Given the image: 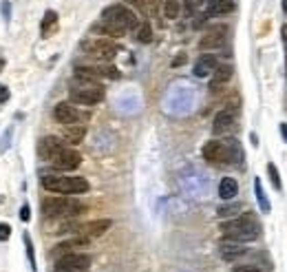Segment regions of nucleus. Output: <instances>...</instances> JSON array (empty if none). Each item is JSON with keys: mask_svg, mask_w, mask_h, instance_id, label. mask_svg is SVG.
I'll return each instance as SVG.
<instances>
[{"mask_svg": "<svg viewBox=\"0 0 287 272\" xmlns=\"http://www.w3.org/2000/svg\"><path fill=\"white\" fill-rule=\"evenodd\" d=\"M239 195V184L234 177H223L221 182H219V197L223 199V202H230V199H234Z\"/></svg>", "mask_w": 287, "mask_h": 272, "instance_id": "obj_21", "label": "nucleus"}, {"mask_svg": "<svg viewBox=\"0 0 287 272\" xmlns=\"http://www.w3.org/2000/svg\"><path fill=\"white\" fill-rule=\"evenodd\" d=\"M53 117L58 124L62 126H71V124H84V119L89 115H84L80 109H75L71 102H58L53 106Z\"/></svg>", "mask_w": 287, "mask_h": 272, "instance_id": "obj_9", "label": "nucleus"}, {"mask_svg": "<svg viewBox=\"0 0 287 272\" xmlns=\"http://www.w3.org/2000/svg\"><path fill=\"white\" fill-rule=\"evenodd\" d=\"M283 9H285V13H287V0H283Z\"/></svg>", "mask_w": 287, "mask_h": 272, "instance_id": "obj_41", "label": "nucleus"}, {"mask_svg": "<svg viewBox=\"0 0 287 272\" xmlns=\"http://www.w3.org/2000/svg\"><path fill=\"white\" fill-rule=\"evenodd\" d=\"M281 135H283V139L287 142V122H283V124H281Z\"/></svg>", "mask_w": 287, "mask_h": 272, "instance_id": "obj_36", "label": "nucleus"}, {"mask_svg": "<svg viewBox=\"0 0 287 272\" xmlns=\"http://www.w3.org/2000/svg\"><path fill=\"white\" fill-rule=\"evenodd\" d=\"M239 210H241V204H232V206H221L217 212H219V217H232V215H237Z\"/></svg>", "mask_w": 287, "mask_h": 272, "instance_id": "obj_30", "label": "nucleus"}, {"mask_svg": "<svg viewBox=\"0 0 287 272\" xmlns=\"http://www.w3.org/2000/svg\"><path fill=\"white\" fill-rule=\"evenodd\" d=\"M66 149V142L64 139H60L56 135H46L40 139V146H38V151H40V157L46 159V162H53L60 153H62Z\"/></svg>", "mask_w": 287, "mask_h": 272, "instance_id": "obj_11", "label": "nucleus"}, {"mask_svg": "<svg viewBox=\"0 0 287 272\" xmlns=\"http://www.w3.org/2000/svg\"><path fill=\"white\" fill-rule=\"evenodd\" d=\"M234 272H263V270L252 263H243V265H234Z\"/></svg>", "mask_w": 287, "mask_h": 272, "instance_id": "obj_31", "label": "nucleus"}, {"mask_svg": "<svg viewBox=\"0 0 287 272\" xmlns=\"http://www.w3.org/2000/svg\"><path fill=\"white\" fill-rule=\"evenodd\" d=\"M106 91L99 82H86V80H77V84H73L69 89V97L73 104H82V106H93L99 104L104 100Z\"/></svg>", "mask_w": 287, "mask_h": 272, "instance_id": "obj_3", "label": "nucleus"}, {"mask_svg": "<svg viewBox=\"0 0 287 272\" xmlns=\"http://www.w3.org/2000/svg\"><path fill=\"white\" fill-rule=\"evenodd\" d=\"M201 155H203L205 162H210V164H228V162H232L228 139H225V142H219V139H210V142H205L203 149H201Z\"/></svg>", "mask_w": 287, "mask_h": 272, "instance_id": "obj_8", "label": "nucleus"}, {"mask_svg": "<svg viewBox=\"0 0 287 272\" xmlns=\"http://www.w3.org/2000/svg\"><path fill=\"white\" fill-rule=\"evenodd\" d=\"M91 239L89 237H73L69 241H62L53 248V257H62V255H69V252H77L80 248H89Z\"/></svg>", "mask_w": 287, "mask_h": 272, "instance_id": "obj_14", "label": "nucleus"}, {"mask_svg": "<svg viewBox=\"0 0 287 272\" xmlns=\"http://www.w3.org/2000/svg\"><path fill=\"white\" fill-rule=\"evenodd\" d=\"M20 219H22V221H29L31 219V210H29V206H22V208H20Z\"/></svg>", "mask_w": 287, "mask_h": 272, "instance_id": "obj_33", "label": "nucleus"}, {"mask_svg": "<svg viewBox=\"0 0 287 272\" xmlns=\"http://www.w3.org/2000/svg\"><path fill=\"white\" fill-rule=\"evenodd\" d=\"M186 62V56H177L175 60H172V66H179V64H184Z\"/></svg>", "mask_w": 287, "mask_h": 272, "instance_id": "obj_35", "label": "nucleus"}, {"mask_svg": "<svg viewBox=\"0 0 287 272\" xmlns=\"http://www.w3.org/2000/svg\"><path fill=\"white\" fill-rule=\"evenodd\" d=\"M245 250L243 248V243H239V241H223V243H219V255H221L223 261H237L239 257H243L245 255Z\"/></svg>", "mask_w": 287, "mask_h": 272, "instance_id": "obj_15", "label": "nucleus"}, {"mask_svg": "<svg viewBox=\"0 0 287 272\" xmlns=\"http://www.w3.org/2000/svg\"><path fill=\"white\" fill-rule=\"evenodd\" d=\"M268 172H270V179H272V184H274V188L281 190L283 188V182H281V175H278L276 166L274 164H268Z\"/></svg>", "mask_w": 287, "mask_h": 272, "instance_id": "obj_29", "label": "nucleus"}, {"mask_svg": "<svg viewBox=\"0 0 287 272\" xmlns=\"http://www.w3.org/2000/svg\"><path fill=\"white\" fill-rule=\"evenodd\" d=\"M137 42H142V44H148V42H152V29H150V24L148 22H142L137 27Z\"/></svg>", "mask_w": 287, "mask_h": 272, "instance_id": "obj_26", "label": "nucleus"}, {"mask_svg": "<svg viewBox=\"0 0 287 272\" xmlns=\"http://www.w3.org/2000/svg\"><path fill=\"white\" fill-rule=\"evenodd\" d=\"M219 66V62H217V58L212 56V53H205V56H201L195 62V69H192V73H195L197 78H208V76H212L215 73V69Z\"/></svg>", "mask_w": 287, "mask_h": 272, "instance_id": "obj_16", "label": "nucleus"}, {"mask_svg": "<svg viewBox=\"0 0 287 272\" xmlns=\"http://www.w3.org/2000/svg\"><path fill=\"white\" fill-rule=\"evenodd\" d=\"M91 255L86 252H69L56 259V268L53 272H84L91 265Z\"/></svg>", "mask_w": 287, "mask_h": 272, "instance_id": "obj_7", "label": "nucleus"}, {"mask_svg": "<svg viewBox=\"0 0 287 272\" xmlns=\"http://www.w3.org/2000/svg\"><path fill=\"white\" fill-rule=\"evenodd\" d=\"M179 9H181L179 0H166V3H164V16L168 18V20L179 18Z\"/></svg>", "mask_w": 287, "mask_h": 272, "instance_id": "obj_27", "label": "nucleus"}, {"mask_svg": "<svg viewBox=\"0 0 287 272\" xmlns=\"http://www.w3.org/2000/svg\"><path fill=\"white\" fill-rule=\"evenodd\" d=\"M205 0H192V7H197V5H203Z\"/></svg>", "mask_w": 287, "mask_h": 272, "instance_id": "obj_39", "label": "nucleus"}, {"mask_svg": "<svg viewBox=\"0 0 287 272\" xmlns=\"http://www.w3.org/2000/svg\"><path fill=\"white\" fill-rule=\"evenodd\" d=\"M84 210V206L73 197H66V195H60V197H46L42 202V212L44 217H75Z\"/></svg>", "mask_w": 287, "mask_h": 272, "instance_id": "obj_4", "label": "nucleus"}, {"mask_svg": "<svg viewBox=\"0 0 287 272\" xmlns=\"http://www.w3.org/2000/svg\"><path fill=\"white\" fill-rule=\"evenodd\" d=\"M281 33H283V40L287 42V24H283V29H281Z\"/></svg>", "mask_w": 287, "mask_h": 272, "instance_id": "obj_38", "label": "nucleus"}, {"mask_svg": "<svg viewBox=\"0 0 287 272\" xmlns=\"http://www.w3.org/2000/svg\"><path fill=\"white\" fill-rule=\"evenodd\" d=\"M9 95H11V93H9V89H7L5 84H0V104H3V102H7V100H9Z\"/></svg>", "mask_w": 287, "mask_h": 272, "instance_id": "obj_34", "label": "nucleus"}, {"mask_svg": "<svg viewBox=\"0 0 287 272\" xmlns=\"http://www.w3.org/2000/svg\"><path fill=\"white\" fill-rule=\"evenodd\" d=\"M22 239H24V248H27V257H29L31 270L36 272V255H33V243H31V237H29V232H24V235H22Z\"/></svg>", "mask_w": 287, "mask_h": 272, "instance_id": "obj_28", "label": "nucleus"}, {"mask_svg": "<svg viewBox=\"0 0 287 272\" xmlns=\"http://www.w3.org/2000/svg\"><path fill=\"white\" fill-rule=\"evenodd\" d=\"M219 230L223 232L225 239H230V241H239V243L254 241V239H258V235H261V226H258L254 221V217H250V215L223 221L221 226H219Z\"/></svg>", "mask_w": 287, "mask_h": 272, "instance_id": "obj_1", "label": "nucleus"}, {"mask_svg": "<svg viewBox=\"0 0 287 272\" xmlns=\"http://www.w3.org/2000/svg\"><path fill=\"white\" fill-rule=\"evenodd\" d=\"M82 49L86 56H91L93 60H97V62H111V60L117 56L119 46L109 38H93V40H86L82 44Z\"/></svg>", "mask_w": 287, "mask_h": 272, "instance_id": "obj_6", "label": "nucleus"}, {"mask_svg": "<svg viewBox=\"0 0 287 272\" xmlns=\"http://www.w3.org/2000/svg\"><path fill=\"white\" fill-rule=\"evenodd\" d=\"M225 36H228V27L225 24H212L205 29V33L199 40V49L201 51H210V49H219L225 42Z\"/></svg>", "mask_w": 287, "mask_h": 272, "instance_id": "obj_10", "label": "nucleus"}, {"mask_svg": "<svg viewBox=\"0 0 287 272\" xmlns=\"http://www.w3.org/2000/svg\"><path fill=\"white\" fill-rule=\"evenodd\" d=\"M232 129H234V113L230 109L219 111L215 122H212V133H215V135H225V133H230Z\"/></svg>", "mask_w": 287, "mask_h": 272, "instance_id": "obj_13", "label": "nucleus"}, {"mask_svg": "<svg viewBox=\"0 0 287 272\" xmlns=\"http://www.w3.org/2000/svg\"><path fill=\"white\" fill-rule=\"evenodd\" d=\"M230 78H232V66L230 64H221V66H217L215 73L210 76V89L212 91H219L221 86H225L230 82Z\"/></svg>", "mask_w": 287, "mask_h": 272, "instance_id": "obj_18", "label": "nucleus"}, {"mask_svg": "<svg viewBox=\"0 0 287 272\" xmlns=\"http://www.w3.org/2000/svg\"><path fill=\"white\" fill-rule=\"evenodd\" d=\"M254 192H256V202H258V206H261V210L263 212H270L272 210V204H270V199H268V195H265V190H263V186H261V179H254Z\"/></svg>", "mask_w": 287, "mask_h": 272, "instance_id": "obj_24", "label": "nucleus"}, {"mask_svg": "<svg viewBox=\"0 0 287 272\" xmlns=\"http://www.w3.org/2000/svg\"><path fill=\"white\" fill-rule=\"evenodd\" d=\"M93 29L99 31L102 36H109V38H124V36H126L124 29H119V27L113 24V22H106V20H99V22L93 27Z\"/></svg>", "mask_w": 287, "mask_h": 272, "instance_id": "obj_23", "label": "nucleus"}, {"mask_svg": "<svg viewBox=\"0 0 287 272\" xmlns=\"http://www.w3.org/2000/svg\"><path fill=\"white\" fill-rule=\"evenodd\" d=\"M56 24H58V13L53 11V9H49V11L44 13V18H42V24H40V31H42V36H49Z\"/></svg>", "mask_w": 287, "mask_h": 272, "instance_id": "obj_25", "label": "nucleus"}, {"mask_svg": "<svg viewBox=\"0 0 287 272\" xmlns=\"http://www.w3.org/2000/svg\"><path fill=\"white\" fill-rule=\"evenodd\" d=\"M86 135V126L84 124H71V126H64V133H62V139L66 144H80Z\"/></svg>", "mask_w": 287, "mask_h": 272, "instance_id": "obj_22", "label": "nucleus"}, {"mask_svg": "<svg viewBox=\"0 0 287 272\" xmlns=\"http://www.w3.org/2000/svg\"><path fill=\"white\" fill-rule=\"evenodd\" d=\"M124 3H126V5H131V7H135V9H137L139 13H142V16L152 18V16H157L162 0H124Z\"/></svg>", "mask_w": 287, "mask_h": 272, "instance_id": "obj_20", "label": "nucleus"}, {"mask_svg": "<svg viewBox=\"0 0 287 272\" xmlns=\"http://www.w3.org/2000/svg\"><path fill=\"white\" fill-rule=\"evenodd\" d=\"M102 20L117 24L119 29H124V31H131V29H137L139 27L137 16L128 9V5H119V3L106 7V9L102 11Z\"/></svg>", "mask_w": 287, "mask_h": 272, "instance_id": "obj_5", "label": "nucleus"}, {"mask_svg": "<svg viewBox=\"0 0 287 272\" xmlns=\"http://www.w3.org/2000/svg\"><path fill=\"white\" fill-rule=\"evenodd\" d=\"M285 53H287V51H285Z\"/></svg>", "mask_w": 287, "mask_h": 272, "instance_id": "obj_42", "label": "nucleus"}, {"mask_svg": "<svg viewBox=\"0 0 287 272\" xmlns=\"http://www.w3.org/2000/svg\"><path fill=\"white\" fill-rule=\"evenodd\" d=\"M11 237V226L9 224H0V241H7Z\"/></svg>", "mask_w": 287, "mask_h": 272, "instance_id": "obj_32", "label": "nucleus"}, {"mask_svg": "<svg viewBox=\"0 0 287 272\" xmlns=\"http://www.w3.org/2000/svg\"><path fill=\"white\" fill-rule=\"evenodd\" d=\"M113 226L111 219H95V221H89V224H84V226H80V232H82L84 237H102L106 230H109Z\"/></svg>", "mask_w": 287, "mask_h": 272, "instance_id": "obj_17", "label": "nucleus"}, {"mask_svg": "<svg viewBox=\"0 0 287 272\" xmlns=\"http://www.w3.org/2000/svg\"><path fill=\"white\" fill-rule=\"evenodd\" d=\"M3 13H5V18H7V20H9V5H7V3L3 5Z\"/></svg>", "mask_w": 287, "mask_h": 272, "instance_id": "obj_37", "label": "nucleus"}, {"mask_svg": "<svg viewBox=\"0 0 287 272\" xmlns=\"http://www.w3.org/2000/svg\"><path fill=\"white\" fill-rule=\"evenodd\" d=\"M51 164H53V168L60 170V172H71V170H75L77 166L82 164V155H80L77 151H73V149H64Z\"/></svg>", "mask_w": 287, "mask_h": 272, "instance_id": "obj_12", "label": "nucleus"}, {"mask_svg": "<svg viewBox=\"0 0 287 272\" xmlns=\"http://www.w3.org/2000/svg\"><path fill=\"white\" fill-rule=\"evenodd\" d=\"M42 188L58 195H80L91 188V184L84 177H66V175H44Z\"/></svg>", "mask_w": 287, "mask_h": 272, "instance_id": "obj_2", "label": "nucleus"}, {"mask_svg": "<svg viewBox=\"0 0 287 272\" xmlns=\"http://www.w3.org/2000/svg\"><path fill=\"white\" fill-rule=\"evenodd\" d=\"M237 9L234 0H210L208 9H205V16L208 18H217V16H225V13H232Z\"/></svg>", "mask_w": 287, "mask_h": 272, "instance_id": "obj_19", "label": "nucleus"}, {"mask_svg": "<svg viewBox=\"0 0 287 272\" xmlns=\"http://www.w3.org/2000/svg\"><path fill=\"white\" fill-rule=\"evenodd\" d=\"M3 69H5V60L0 58V73H3Z\"/></svg>", "mask_w": 287, "mask_h": 272, "instance_id": "obj_40", "label": "nucleus"}]
</instances>
